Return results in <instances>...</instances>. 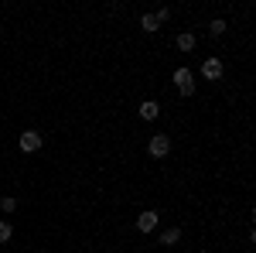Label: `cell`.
<instances>
[{"label": "cell", "instance_id": "7c38bea8", "mask_svg": "<svg viewBox=\"0 0 256 253\" xmlns=\"http://www.w3.org/2000/svg\"><path fill=\"white\" fill-rule=\"evenodd\" d=\"M208 31H212V35H222V31H226V21H212Z\"/></svg>", "mask_w": 256, "mask_h": 253}, {"label": "cell", "instance_id": "8992f818", "mask_svg": "<svg viewBox=\"0 0 256 253\" xmlns=\"http://www.w3.org/2000/svg\"><path fill=\"white\" fill-rule=\"evenodd\" d=\"M140 117H144V120H158V117H160V106L154 103V99L140 103Z\"/></svg>", "mask_w": 256, "mask_h": 253}, {"label": "cell", "instance_id": "ba28073f", "mask_svg": "<svg viewBox=\"0 0 256 253\" xmlns=\"http://www.w3.org/2000/svg\"><path fill=\"white\" fill-rule=\"evenodd\" d=\"M178 48H181V52H192V48H195V35H188V31L178 35Z\"/></svg>", "mask_w": 256, "mask_h": 253}, {"label": "cell", "instance_id": "6da1fadb", "mask_svg": "<svg viewBox=\"0 0 256 253\" xmlns=\"http://www.w3.org/2000/svg\"><path fill=\"white\" fill-rule=\"evenodd\" d=\"M174 86L181 89V96H192V93H195V79H192V69H178V72H174Z\"/></svg>", "mask_w": 256, "mask_h": 253}, {"label": "cell", "instance_id": "30bf717a", "mask_svg": "<svg viewBox=\"0 0 256 253\" xmlns=\"http://www.w3.org/2000/svg\"><path fill=\"white\" fill-rule=\"evenodd\" d=\"M10 233H14V229H10V222L4 219V222H0V243H7V239H10Z\"/></svg>", "mask_w": 256, "mask_h": 253}, {"label": "cell", "instance_id": "3957f363", "mask_svg": "<svg viewBox=\"0 0 256 253\" xmlns=\"http://www.w3.org/2000/svg\"><path fill=\"white\" fill-rule=\"evenodd\" d=\"M147 151H150V157H168V151H171V137H150V144H147Z\"/></svg>", "mask_w": 256, "mask_h": 253}, {"label": "cell", "instance_id": "8fae6325", "mask_svg": "<svg viewBox=\"0 0 256 253\" xmlns=\"http://www.w3.org/2000/svg\"><path fill=\"white\" fill-rule=\"evenodd\" d=\"M0 209H4V212H14V209H18V198H10V195H7V198L0 202Z\"/></svg>", "mask_w": 256, "mask_h": 253}, {"label": "cell", "instance_id": "7a4b0ae2", "mask_svg": "<svg viewBox=\"0 0 256 253\" xmlns=\"http://www.w3.org/2000/svg\"><path fill=\"white\" fill-rule=\"evenodd\" d=\"M18 144H20V151H28V154H31V151H38L41 144H44V137H41L38 130H24V134L18 137Z\"/></svg>", "mask_w": 256, "mask_h": 253}, {"label": "cell", "instance_id": "5b68a950", "mask_svg": "<svg viewBox=\"0 0 256 253\" xmlns=\"http://www.w3.org/2000/svg\"><path fill=\"white\" fill-rule=\"evenodd\" d=\"M202 76L216 82V79L222 76V62H218V59H205V62H202Z\"/></svg>", "mask_w": 256, "mask_h": 253}, {"label": "cell", "instance_id": "277c9868", "mask_svg": "<svg viewBox=\"0 0 256 253\" xmlns=\"http://www.w3.org/2000/svg\"><path fill=\"white\" fill-rule=\"evenodd\" d=\"M158 222H160V215L154 212V209H147V212L137 215V229H140V233H154V229H158Z\"/></svg>", "mask_w": 256, "mask_h": 253}, {"label": "cell", "instance_id": "52a82bcc", "mask_svg": "<svg viewBox=\"0 0 256 253\" xmlns=\"http://www.w3.org/2000/svg\"><path fill=\"white\" fill-rule=\"evenodd\" d=\"M178 239H181V229H164V233H160V243H164V246H174Z\"/></svg>", "mask_w": 256, "mask_h": 253}, {"label": "cell", "instance_id": "4fadbf2b", "mask_svg": "<svg viewBox=\"0 0 256 253\" xmlns=\"http://www.w3.org/2000/svg\"><path fill=\"white\" fill-rule=\"evenodd\" d=\"M154 18H158V24H160V21H168V18H171V7H160V11L154 14Z\"/></svg>", "mask_w": 256, "mask_h": 253}, {"label": "cell", "instance_id": "9c48e42d", "mask_svg": "<svg viewBox=\"0 0 256 253\" xmlns=\"http://www.w3.org/2000/svg\"><path fill=\"white\" fill-rule=\"evenodd\" d=\"M140 28H144V31H158L160 24H158V18H154V14H144V18H140Z\"/></svg>", "mask_w": 256, "mask_h": 253}]
</instances>
